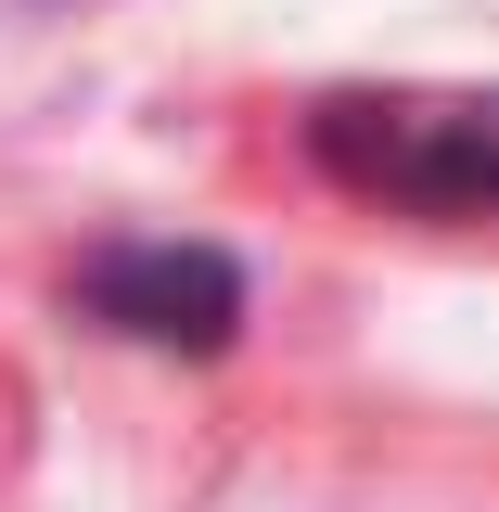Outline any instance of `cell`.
Here are the masks:
<instances>
[{
  "label": "cell",
  "instance_id": "6da1fadb",
  "mask_svg": "<svg viewBox=\"0 0 499 512\" xmlns=\"http://www.w3.org/2000/svg\"><path fill=\"white\" fill-rule=\"evenodd\" d=\"M308 167L384 218L499 231V90H333L308 103Z\"/></svg>",
  "mask_w": 499,
  "mask_h": 512
},
{
  "label": "cell",
  "instance_id": "7a4b0ae2",
  "mask_svg": "<svg viewBox=\"0 0 499 512\" xmlns=\"http://www.w3.org/2000/svg\"><path fill=\"white\" fill-rule=\"evenodd\" d=\"M77 295H90V320H116L141 346H231L244 333V269L218 244H103Z\"/></svg>",
  "mask_w": 499,
  "mask_h": 512
}]
</instances>
